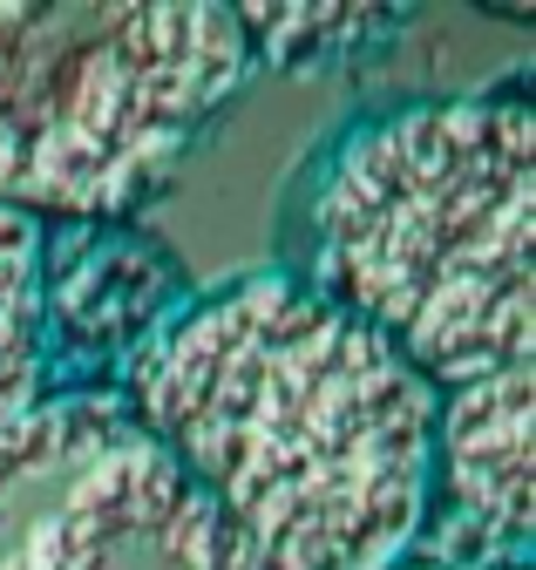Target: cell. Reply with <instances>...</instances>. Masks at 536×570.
<instances>
[{
  "instance_id": "6da1fadb",
  "label": "cell",
  "mask_w": 536,
  "mask_h": 570,
  "mask_svg": "<svg viewBox=\"0 0 536 570\" xmlns=\"http://www.w3.org/2000/svg\"><path fill=\"white\" fill-rule=\"evenodd\" d=\"M122 407L265 570H394L428 523L441 394L292 272L183 306Z\"/></svg>"
},
{
  "instance_id": "7a4b0ae2",
  "label": "cell",
  "mask_w": 536,
  "mask_h": 570,
  "mask_svg": "<svg viewBox=\"0 0 536 570\" xmlns=\"http://www.w3.org/2000/svg\"><path fill=\"white\" fill-rule=\"evenodd\" d=\"M299 285L435 394L536 367V109L441 96L354 122L299 204Z\"/></svg>"
},
{
  "instance_id": "3957f363",
  "label": "cell",
  "mask_w": 536,
  "mask_h": 570,
  "mask_svg": "<svg viewBox=\"0 0 536 570\" xmlns=\"http://www.w3.org/2000/svg\"><path fill=\"white\" fill-rule=\"evenodd\" d=\"M245 76L231 8L0 0V210L34 225L137 210Z\"/></svg>"
},
{
  "instance_id": "277c9868",
  "label": "cell",
  "mask_w": 536,
  "mask_h": 570,
  "mask_svg": "<svg viewBox=\"0 0 536 570\" xmlns=\"http://www.w3.org/2000/svg\"><path fill=\"white\" fill-rule=\"evenodd\" d=\"M0 570H265L122 407L48 394L0 435Z\"/></svg>"
},
{
  "instance_id": "5b68a950",
  "label": "cell",
  "mask_w": 536,
  "mask_h": 570,
  "mask_svg": "<svg viewBox=\"0 0 536 570\" xmlns=\"http://www.w3.org/2000/svg\"><path fill=\"white\" fill-rule=\"evenodd\" d=\"M529 428H536V367H509L441 394L428 523L415 537L421 563L529 570V550H536Z\"/></svg>"
},
{
  "instance_id": "8992f818",
  "label": "cell",
  "mask_w": 536,
  "mask_h": 570,
  "mask_svg": "<svg viewBox=\"0 0 536 570\" xmlns=\"http://www.w3.org/2000/svg\"><path fill=\"white\" fill-rule=\"evenodd\" d=\"M48 225L0 210V435L48 401Z\"/></svg>"
},
{
  "instance_id": "52a82bcc",
  "label": "cell",
  "mask_w": 536,
  "mask_h": 570,
  "mask_svg": "<svg viewBox=\"0 0 536 570\" xmlns=\"http://www.w3.org/2000/svg\"><path fill=\"white\" fill-rule=\"evenodd\" d=\"M245 48H251V68L272 61V68H306V61H347L360 48H380L408 8H231Z\"/></svg>"
},
{
  "instance_id": "ba28073f",
  "label": "cell",
  "mask_w": 536,
  "mask_h": 570,
  "mask_svg": "<svg viewBox=\"0 0 536 570\" xmlns=\"http://www.w3.org/2000/svg\"><path fill=\"white\" fill-rule=\"evenodd\" d=\"M394 570H483V563H421V557H408V563H394Z\"/></svg>"
}]
</instances>
